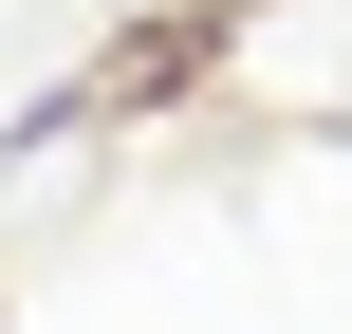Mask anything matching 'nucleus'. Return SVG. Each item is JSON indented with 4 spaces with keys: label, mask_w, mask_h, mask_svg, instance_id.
<instances>
[]
</instances>
